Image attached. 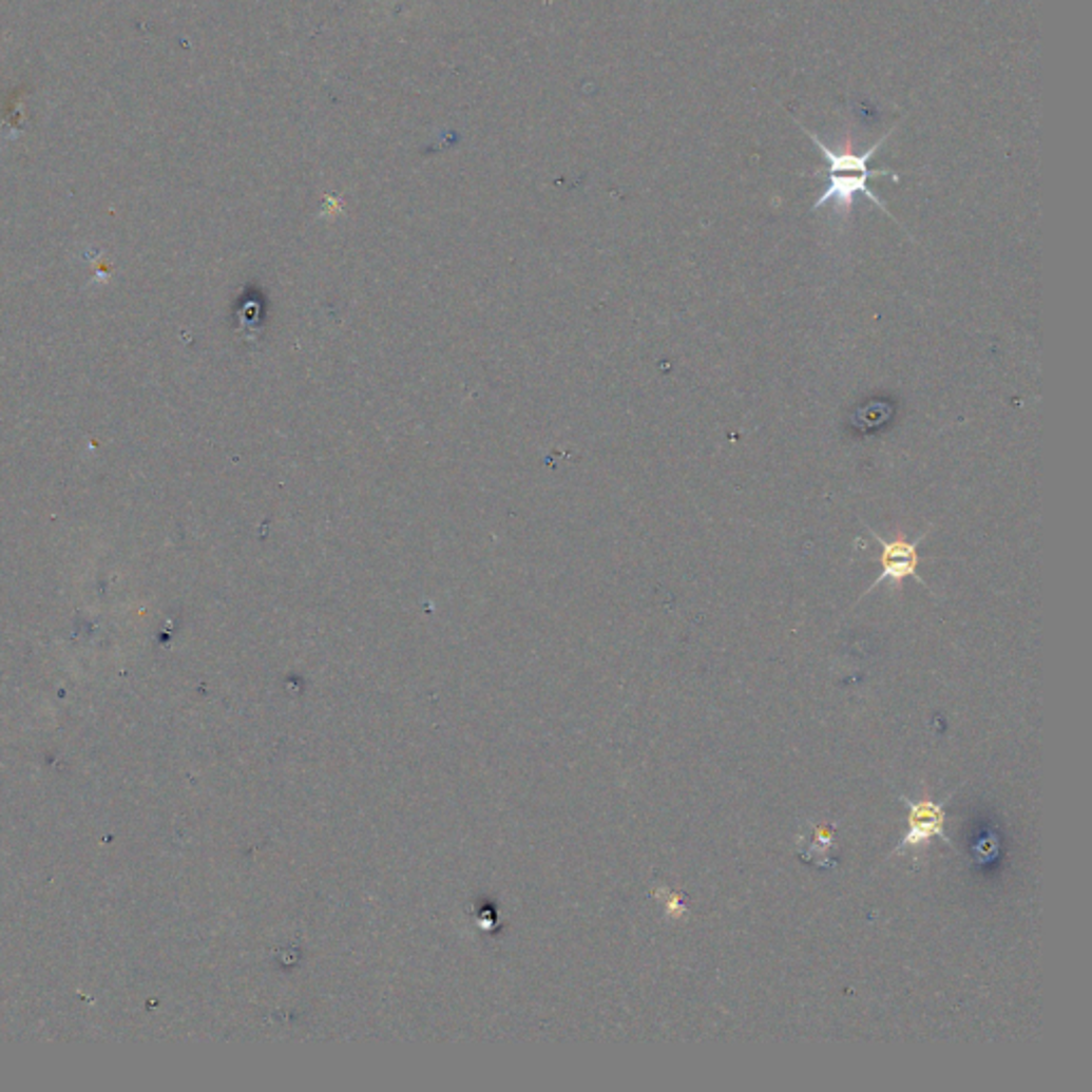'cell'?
<instances>
[{
  "instance_id": "1",
  "label": "cell",
  "mask_w": 1092,
  "mask_h": 1092,
  "mask_svg": "<svg viewBox=\"0 0 1092 1092\" xmlns=\"http://www.w3.org/2000/svg\"><path fill=\"white\" fill-rule=\"evenodd\" d=\"M797 124H799V127L809 135V139L818 146V150H820V152L826 156V160L830 162V169H828V188L822 192V196H818V202H816V204H813V208H811L813 212H816V210L826 208L828 204H835V212H837L843 221H847V218H849V214H851V210H854V198H856V194H864V196L868 198V202H873V204H875L883 214H887L892 221L897 223V218L892 216V214H889V210L881 204V198H879V196L868 188V179H870V177L889 175V177L899 179V175H897L895 171H889V169H868V160L875 156V152L881 148V143L889 139V135L895 133V129H897V127H895V129H889V131H887V133H885L877 143H873L866 152L856 154L854 150H849V141L845 143V150H837V152H835V150H830L824 141H820V137H818L816 133L807 131L799 120H797Z\"/></svg>"
},
{
  "instance_id": "2",
  "label": "cell",
  "mask_w": 1092,
  "mask_h": 1092,
  "mask_svg": "<svg viewBox=\"0 0 1092 1092\" xmlns=\"http://www.w3.org/2000/svg\"><path fill=\"white\" fill-rule=\"evenodd\" d=\"M864 528L868 530V534H870V536L879 542V547H881V555H879L881 574H879V576L868 585V589L862 593V598H866V595H868L870 591H875L881 582H889V585H892V589L899 591V589H901V585H903L907 578H914V580H918L920 585H924L926 589H931V587H928V582H926V580L922 578V574L918 572V570H920V553H918V549H920V544L926 540L928 532H924V534H922V536H918L916 540H907L903 534H899V536H895V538L885 540V538H883V536H879V534H877V532H875L866 521H864Z\"/></svg>"
},
{
  "instance_id": "4",
  "label": "cell",
  "mask_w": 1092,
  "mask_h": 1092,
  "mask_svg": "<svg viewBox=\"0 0 1092 1092\" xmlns=\"http://www.w3.org/2000/svg\"><path fill=\"white\" fill-rule=\"evenodd\" d=\"M666 914H668L670 918H687V907L683 905V901H681V897H678V895H668Z\"/></svg>"
},
{
  "instance_id": "3",
  "label": "cell",
  "mask_w": 1092,
  "mask_h": 1092,
  "mask_svg": "<svg viewBox=\"0 0 1092 1092\" xmlns=\"http://www.w3.org/2000/svg\"><path fill=\"white\" fill-rule=\"evenodd\" d=\"M950 797H952V793H947V799ZM901 801L909 809L907 832L903 835L901 843L897 845V849L892 851V854L901 856L905 849H926L935 839H943L947 845H952L950 837L945 835V820H947L945 818V801L937 803L931 797L928 789L922 793V799H918V801H912L907 797H901Z\"/></svg>"
}]
</instances>
